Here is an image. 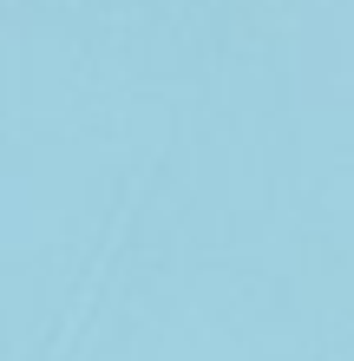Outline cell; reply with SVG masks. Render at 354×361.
Here are the masks:
<instances>
[{
	"label": "cell",
	"instance_id": "6da1fadb",
	"mask_svg": "<svg viewBox=\"0 0 354 361\" xmlns=\"http://www.w3.org/2000/svg\"><path fill=\"white\" fill-rule=\"evenodd\" d=\"M112 257H118V237L99 250V263L86 269V283H79V302H72V315L59 322V335L46 342V361H66L72 355V342H79V329H86V315H92V295H99V283H106V269H112Z\"/></svg>",
	"mask_w": 354,
	"mask_h": 361
}]
</instances>
